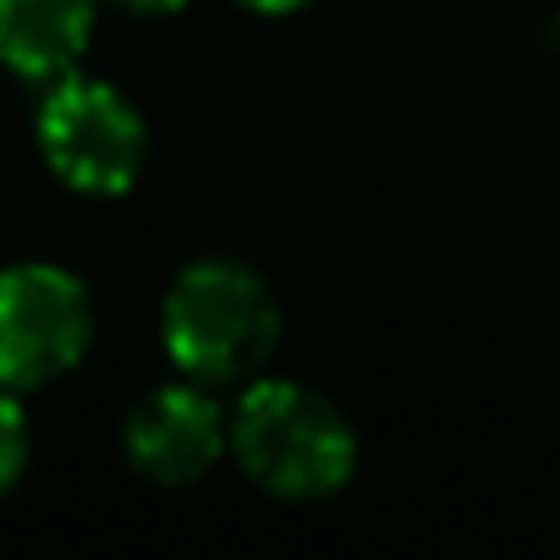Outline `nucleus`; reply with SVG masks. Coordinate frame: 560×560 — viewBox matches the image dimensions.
<instances>
[{
	"label": "nucleus",
	"mask_w": 560,
	"mask_h": 560,
	"mask_svg": "<svg viewBox=\"0 0 560 560\" xmlns=\"http://www.w3.org/2000/svg\"><path fill=\"white\" fill-rule=\"evenodd\" d=\"M160 347L182 380L242 390L280 347L275 287L253 264L220 253L182 264L160 298Z\"/></svg>",
	"instance_id": "obj_1"
},
{
	"label": "nucleus",
	"mask_w": 560,
	"mask_h": 560,
	"mask_svg": "<svg viewBox=\"0 0 560 560\" xmlns=\"http://www.w3.org/2000/svg\"><path fill=\"white\" fill-rule=\"evenodd\" d=\"M231 462L264 494L314 505L352 483L358 429L325 390L258 374L231 401Z\"/></svg>",
	"instance_id": "obj_2"
},
{
	"label": "nucleus",
	"mask_w": 560,
	"mask_h": 560,
	"mask_svg": "<svg viewBox=\"0 0 560 560\" xmlns=\"http://www.w3.org/2000/svg\"><path fill=\"white\" fill-rule=\"evenodd\" d=\"M39 154L50 176L83 198H121L149 165V127L138 105L100 78H56L39 100Z\"/></svg>",
	"instance_id": "obj_3"
},
{
	"label": "nucleus",
	"mask_w": 560,
	"mask_h": 560,
	"mask_svg": "<svg viewBox=\"0 0 560 560\" xmlns=\"http://www.w3.org/2000/svg\"><path fill=\"white\" fill-rule=\"evenodd\" d=\"M94 341V298L61 264L0 269V390H39L83 363Z\"/></svg>",
	"instance_id": "obj_4"
},
{
	"label": "nucleus",
	"mask_w": 560,
	"mask_h": 560,
	"mask_svg": "<svg viewBox=\"0 0 560 560\" xmlns=\"http://www.w3.org/2000/svg\"><path fill=\"white\" fill-rule=\"evenodd\" d=\"M121 451L138 478L160 489H192L220 467V456H231V412L220 407L214 385L198 380L154 385L127 412Z\"/></svg>",
	"instance_id": "obj_5"
},
{
	"label": "nucleus",
	"mask_w": 560,
	"mask_h": 560,
	"mask_svg": "<svg viewBox=\"0 0 560 560\" xmlns=\"http://www.w3.org/2000/svg\"><path fill=\"white\" fill-rule=\"evenodd\" d=\"M100 0H0V67L23 83L78 72L94 39Z\"/></svg>",
	"instance_id": "obj_6"
},
{
	"label": "nucleus",
	"mask_w": 560,
	"mask_h": 560,
	"mask_svg": "<svg viewBox=\"0 0 560 560\" xmlns=\"http://www.w3.org/2000/svg\"><path fill=\"white\" fill-rule=\"evenodd\" d=\"M28 467V418L18 407V390H0V494H7Z\"/></svg>",
	"instance_id": "obj_7"
},
{
	"label": "nucleus",
	"mask_w": 560,
	"mask_h": 560,
	"mask_svg": "<svg viewBox=\"0 0 560 560\" xmlns=\"http://www.w3.org/2000/svg\"><path fill=\"white\" fill-rule=\"evenodd\" d=\"M236 7L253 12V18H292V12L314 7V0H236Z\"/></svg>",
	"instance_id": "obj_8"
},
{
	"label": "nucleus",
	"mask_w": 560,
	"mask_h": 560,
	"mask_svg": "<svg viewBox=\"0 0 560 560\" xmlns=\"http://www.w3.org/2000/svg\"><path fill=\"white\" fill-rule=\"evenodd\" d=\"M116 7H127V12H138V18H171V12L187 7V0H116Z\"/></svg>",
	"instance_id": "obj_9"
}]
</instances>
